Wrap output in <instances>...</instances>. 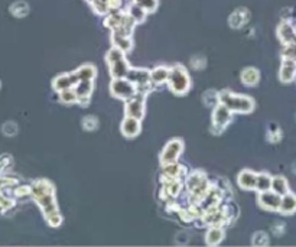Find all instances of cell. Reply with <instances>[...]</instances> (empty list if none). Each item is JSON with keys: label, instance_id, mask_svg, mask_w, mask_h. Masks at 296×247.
<instances>
[{"label": "cell", "instance_id": "obj_1", "mask_svg": "<svg viewBox=\"0 0 296 247\" xmlns=\"http://www.w3.org/2000/svg\"><path fill=\"white\" fill-rule=\"evenodd\" d=\"M32 195L35 197L36 202L39 204L48 224L51 227H58L63 223V217L57 207L54 185L45 180L36 181L32 186Z\"/></svg>", "mask_w": 296, "mask_h": 247}, {"label": "cell", "instance_id": "obj_2", "mask_svg": "<svg viewBox=\"0 0 296 247\" xmlns=\"http://www.w3.org/2000/svg\"><path fill=\"white\" fill-rule=\"evenodd\" d=\"M125 54L126 52L122 51L120 48L113 46L106 55L107 64L110 65V74L113 78H125V77H127V74L130 71V67L125 58Z\"/></svg>", "mask_w": 296, "mask_h": 247}, {"label": "cell", "instance_id": "obj_3", "mask_svg": "<svg viewBox=\"0 0 296 247\" xmlns=\"http://www.w3.org/2000/svg\"><path fill=\"white\" fill-rule=\"evenodd\" d=\"M168 84L172 93L176 95H182V94L188 93V90L191 89V80L190 75L187 72V69L181 65H176L173 68L169 69V77H168Z\"/></svg>", "mask_w": 296, "mask_h": 247}, {"label": "cell", "instance_id": "obj_4", "mask_svg": "<svg viewBox=\"0 0 296 247\" xmlns=\"http://www.w3.org/2000/svg\"><path fill=\"white\" fill-rule=\"evenodd\" d=\"M220 103H223L224 106H227L231 112H237V113H250L254 109V101L253 98L247 97V95H238V94H233L230 91H223L220 93Z\"/></svg>", "mask_w": 296, "mask_h": 247}, {"label": "cell", "instance_id": "obj_5", "mask_svg": "<svg viewBox=\"0 0 296 247\" xmlns=\"http://www.w3.org/2000/svg\"><path fill=\"white\" fill-rule=\"evenodd\" d=\"M111 95L120 100H129L134 94L137 93V87L133 84L129 78H113L110 84Z\"/></svg>", "mask_w": 296, "mask_h": 247}, {"label": "cell", "instance_id": "obj_6", "mask_svg": "<svg viewBox=\"0 0 296 247\" xmlns=\"http://www.w3.org/2000/svg\"><path fill=\"white\" fill-rule=\"evenodd\" d=\"M125 112L126 116L142 120L145 116V95L142 93H136L129 100H126Z\"/></svg>", "mask_w": 296, "mask_h": 247}, {"label": "cell", "instance_id": "obj_7", "mask_svg": "<svg viewBox=\"0 0 296 247\" xmlns=\"http://www.w3.org/2000/svg\"><path fill=\"white\" fill-rule=\"evenodd\" d=\"M184 151V143L179 139H173L169 143H166L164 148V152L161 155V163L162 165H169V163H176L178 157L181 156Z\"/></svg>", "mask_w": 296, "mask_h": 247}, {"label": "cell", "instance_id": "obj_8", "mask_svg": "<svg viewBox=\"0 0 296 247\" xmlns=\"http://www.w3.org/2000/svg\"><path fill=\"white\" fill-rule=\"evenodd\" d=\"M257 201H259V205L267 211H279L280 202H282V195H279L273 189H267L259 194Z\"/></svg>", "mask_w": 296, "mask_h": 247}, {"label": "cell", "instance_id": "obj_9", "mask_svg": "<svg viewBox=\"0 0 296 247\" xmlns=\"http://www.w3.org/2000/svg\"><path fill=\"white\" fill-rule=\"evenodd\" d=\"M231 122V110L224 106L223 103H218L215 107H214V113H212V126L220 132H223L227 124Z\"/></svg>", "mask_w": 296, "mask_h": 247}, {"label": "cell", "instance_id": "obj_10", "mask_svg": "<svg viewBox=\"0 0 296 247\" xmlns=\"http://www.w3.org/2000/svg\"><path fill=\"white\" fill-rule=\"evenodd\" d=\"M187 185L188 189L195 195H205L207 194V188H208V182H207V177L202 172H194L188 177L187 180Z\"/></svg>", "mask_w": 296, "mask_h": 247}, {"label": "cell", "instance_id": "obj_11", "mask_svg": "<svg viewBox=\"0 0 296 247\" xmlns=\"http://www.w3.org/2000/svg\"><path fill=\"white\" fill-rule=\"evenodd\" d=\"M78 83H80V78L77 77V74L75 72H69V74H61V75L55 77V80L52 83V87H54L55 91L61 93L64 90L75 87Z\"/></svg>", "mask_w": 296, "mask_h": 247}, {"label": "cell", "instance_id": "obj_12", "mask_svg": "<svg viewBox=\"0 0 296 247\" xmlns=\"http://www.w3.org/2000/svg\"><path fill=\"white\" fill-rule=\"evenodd\" d=\"M249 21H250V12L246 7H238L230 15L229 25L233 29H241L249 23Z\"/></svg>", "mask_w": 296, "mask_h": 247}, {"label": "cell", "instance_id": "obj_13", "mask_svg": "<svg viewBox=\"0 0 296 247\" xmlns=\"http://www.w3.org/2000/svg\"><path fill=\"white\" fill-rule=\"evenodd\" d=\"M136 87H145L150 81V72L143 68H130L127 77Z\"/></svg>", "mask_w": 296, "mask_h": 247}, {"label": "cell", "instance_id": "obj_14", "mask_svg": "<svg viewBox=\"0 0 296 247\" xmlns=\"http://www.w3.org/2000/svg\"><path fill=\"white\" fill-rule=\"evenodd\" d=\"M296 75V61L294 58H285L280 67L279 78L282 83H291L294 81Z\"/></svg>", "mask_w": 296, "mask_h": 247}, {"label": "cell", "instance_id": "obj_15", "mask_svg": "<svg viewBox=\"0 0 296 247\" xmlns=\"http://www.w3.org/2000/svg\"><path fill=\"white\" fill-rule=\"evenodd\" d=\"M120 130H122L123 136L134 137V136H137L140 133V120L130 117V116H126V119L122 122Z\"/></svg>", "mask_w": 296, "mask_h": 247}, {"label": "cell", "instance_id": "obj_16", "mask_svg": "<svg viewBox=\"0 0 296 247\" xmlns=\"http://www.w3.org/2000/svg\"><path fill=\"white\" fill-rule=\"evenodd\" d=\"M237 182H238V185L241 186L243 189H246V191L256 189V185H257V174H254L253 171H243L238 175Z\"/></svg>", "mask_w": 296, "mask_h": 247}, {"label": "cell", "instance_id": "obj_17", "mask_svg": "<svg viewBox=\"0 0 296 247\" xmlns=\"http://www.w3.org/2000/svg\"><path fill=\"white\" fill-rule=\"evenodd\" d=\"M277 36H279V39H280L285 45L296 44V32L288 22H283V23L279 25V28H277Z\"/></svg>", "mask_w": 296, "mask_h": 247}, {"label": "cell", "instance_id": "obj_18", "mask_svg": "<svg viewBox=\"0 0 296 247\" xmlns=\"http://www.w3.org/2000/svg\"><path fill=\"white\" fill-rule=\"evenodd\" d=\"M279 211L285 216H291L296 213V195L292 192H288L285 195H282V202H280V208Z\"/></svg>", "mask_w": 296, "mask_h": 247}, {"label": "cell", "instance_id": "obj_19", "mask_svg": "<svg viewBox=\"0 0 296 247\" xmlns=\"http://www.w3.org/2000/svg\"><path fill=\"white\" fill-rule=\"evenodd\" d=\"M260 80V72L253 68V67H247L241 71V83L247 87H254Z\"/></svg>", "mask_w": 296, "mask_h": 247}, {"label": "cell", "instance_id": "obj_20", "mask_svg": "<svg viewBox=\"0 0 296 247\" xmlns=\"http://www.w3.org/2000/svg\"><path fill=\"white\" fill-rule=\"evenodd\" d=\"M224 239V230L220 225H212L205 236V243L208 246H218Z\"/></svg>", "mask_w": 296, "mask_h": 247}, {"label": "cell", "instance_id": "obj_21", "mask_svg": "<svg viewBox=\"0 0 296 247\" xmlns=\"http://www.w3.org/2000/svg\"><path fill=\"white\" fill-rule=\"evenodd\" d=\"M77 77L80 78V81H93L97 75V69L94 65H83L75 71Z\"/></svg>", "mask_w": 296, "mask_h": 247}, {"label": "cell", "instance_id": "obj_22", "mask_svg": "<svg viewBox=\"0 0 296 247\" xmlns=\"http://www.w3.org/2000/svg\"><path fill=\"white\" fill-rule=\"evenodd\" d=\"M113 45L117 46V48H120V49L125 51V52H129L133 46L130 36L117 35V33H113Z\"/></svg>", "mask_w": 296, "mask_h": 247}, {"label": "cell", "instance_id": "obj_23", "mask_svg": "<svg viewBox=\"0 0 296 247\" xmlns=\"http://www.w3.org/2000/svg\"><path fill=\"white\" fill-rule=\"evenodd\" d=\"M75 93L80 98H90L93 93V81H80L75 86Z\"/></svg>", "mask_w": 296, "mask_h": 247}, {"label": "cell", "instance_id": "obj_24", "mask_svg": "<svg viewBox=\"0 0 296 247\" xmlns=\"http://www.w3.org/2000/svg\"><path fill=\"white\" fill-rule=\"evenodd\" d=\"M169 77V69L165 67H158L153 71H150V81H153L155 84H164L168 81Z\"/></svg>", "mask_w": 296, "mask_h": 247}, {"label": "cell", "instance_id": "obj_25", "mask_svg": "<svg viewBox=\"0 0 296 247\" xmlns=\"http://www.w3.org/2000/svg\"><path fill=\"white\" fill-rule=\"evenodd\" d=\"M270 189H273L279 195L288 194L289 192V185H288L286 178H283V177H275V178H272V188Z\"/></svg>", "mask_w": 296, "mask_h": 247}, {"label": "cell", "instance_id": "obj_26", "mask_svg": "<svg viewBox=\"0 0 296 247\" xmlns=\"http://www.w3.org/2000/svg\"><path fill=\"white\" fill-rule=\"evenodd\" d=\"M10 12H12V15L16 16V18H25V16L29 13V6H28L26 1L19 0V1H16V3H13V4L10 6Z\"/></svg>", "mask_w": 296, "mask_h": 247}, {"label": "cell", "instance_id": "obj_27", "mask_svg": "<svg viewBox=\"0 0 296 247\" xmlns=\"http://www.w3.org/2000/svg\"><path fill=\"white\" fill-rule=\"evenodd\" d=\"M202 100H204V104L207 107H212V106L215 107L220 103V94L214 90H208L207 93L202 94Z\"/></svg>", "mask_w": 296, "mask_h": 247}, {"label": "cell", "instance_id": "obj_28", "mask_svg": "<svg viewBox=\"0 0 296 247\" xmlns=\"http://www.w3.org/2000/svg\"><path fill=\"white\" fill-rule=\"evenodd\" d=\"M272 188V177L269 174H257V185L256 189L259 192L262 191H267Z\"/></svg>", "mask_w": 296, "mask_h": 247}, {"label": "cell", "instance_id": "obj_29", "mask_svg": "<svg viewBox=\"0 0 296 247\" xmlns=\"http://www.w3.org/2000/svg\"><path fill=\"white\" fill-rule=\"evenodd\" d=\"M280 139H282V132H280L279 126L275 123L269 124V129H267V140L272 142V143H277Z\"/></svg>", "mask_w": 296, "mask_h": 247}, {"label": "cell", "instance_id": "obj_30", "mask_svg": "<svg viewBox=\"0 0 296 247\" xmlns=\"http://www.w3.org/2000/svg\"><path fill=\"white\" fill-rule=\"evenodd\" d=\"M146 10L143 9V7H140L139 4H134L130 7V10H129V15L133 18V21L136 22V23H140V22H143L145 21V18H146Z\"/></svg>", "mask_w": 296, "mask_h": 247}, {"label": "cell", "instance_id": "obj_31", "mask_svg": "<svg viewBox=\"0 0 296 247\" xmlns=\"http://www.w3.org/2000/svg\"><path fill=\"white\" fill-rule=\"evenodd\" d=\"M60 100L65 104H72V103H77L78 101V95L75 93V90L72 89H68L60 93Z\"/></svg>", "mask_w": 296, "mask_h": 247}, {"label": "cell", "instance_id": "obj_32", "mask_svg": "<svg viewBox=\"0 0 296 247\" xmlns=\"http://www.w3.org/2000/svg\"><path fill=\"white\" fill-rule=\"evenodd\" d=\"M253 246H267L269 245V236L264 231H256L252 237Z\"/></svg>", "mask_w": 296, "mask_h": 247}, {"label": "cell", "instance_id": "obj_33", "mask_svg": "<svg viewBox=\"0 0 296 247\" xmlns=\"http://www.w3.org/2000/svg\"><path fill=\"white\" fill-rule=\"evenodd\" d=\"M83 127L87 132H94L99 127V119L96 116H85L83 119Z\"/></svg>", "mask_w": 296, "mask_h": 247}, {"label": "cell", "instance_id": "obj_34", "mask_svg": "<svg viewBox=\"0 0 296 247\" xmlns=\"http://www.w3.org/2000/svg\"><path fill=\"white\" fill-rule=\"evenodd\" d=\"M136 1V4H139L140 7H143L148 13H152V12H155L156 10V7H158V0H134Z\"/></svg>", "mask_w": 296, "mask_h": 247}, {"label": "cell", "instance_id": "obj_35", "mask_svg": "<svg viewBox=\"0 0 296 247\" xmlns=\"http://www.w3.org/2000/svg\"><path fill=\"white\" fill-rule=\"evenodd\" d=\"M1 132L6 135V136H15L16 133H18V124L15 123V122H6V123L3 124V127H1Z\"/></svg>", "mask_w": 296, "mask_h": 247}, {"label": "cell", "instance_id": "obj_36", "mask_svg": "<svg viewBox=\"0 0 296 247\" xmlns=\"http://www.w3.org/2000/svg\"><path fill=\"white\" fill-rule=\"evenodd\" d=\"M191 64H192V67H194V68L201 69V68H204V67H205L207 60H205L202 55H198V57H195V58H192V60H191Z\"/></svg>", "mask_w": 296, "mask_h": 247}, {"label": "cell", "instance_id": "obj_37", "mask_svg": "<svg viewBox=\"0 0 296 247\" xmlns=\"http://www.w3.org/2000/svg\"><path fill=\"white\" fill-rule=\"evenodd\" d=\"M273 233H275L276 236H282V234L285 233V225H283V224H276V225H273Z\"/></svg>", "mask_w": 296, "mask_h": 247}, {"label": "cell", "instance_id": "obj_38", "mask_svg": "<svg viewBox=\"0 0 296 247\" xmlns=\"http://www.w3.org/2000/svg\"><path fill=\"white\" fill-rule=\"evenodd\" d=\"M6 166V160H3V159H0V171H3V168Z\"/></svg>", "mask_w": 296, "mask_h": 247}, {"label": "cell", "instance_id": "obj_39", "mask_svg": "<svg viewBox=\"0 0 296 247\" xmlns=\"http://www.w3.org/2000/svg\"><path fill=\"white\" fill-rule=\"evenodd\" d=\"M292 169H294V172H295V174H296V160H295V162H294V165H292Z\"/></svg>", "mask_w": 296, "mask_h": 247}]
</instances>
